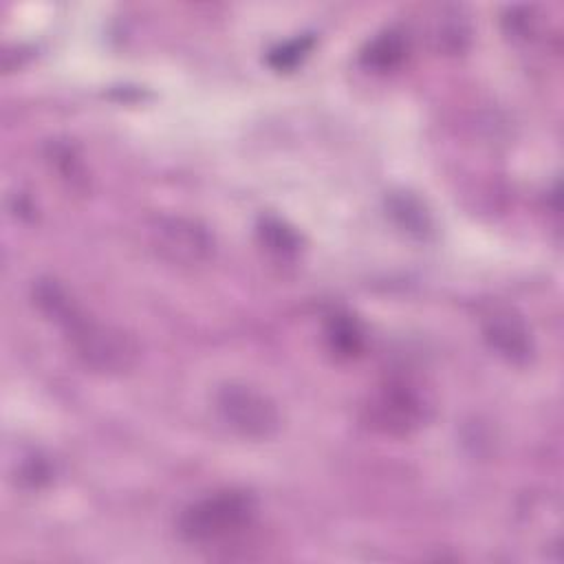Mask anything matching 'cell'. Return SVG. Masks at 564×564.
Returning a JSON list of instances; mask_svg holds the SVG:
<instances>
[{
	"instance_id": "6da1fadb",
	"label": "cell",
	"mask_w": 564,
	"mask_h": 564,
	"mask_svg": "<svg viewBox=\"0 0 564 564\" xmlns=\"http://www.w3.org/2000/svg\"><path fill=\"white\" fill-rule=\"evenodd\" d=\"M55 324L64 328L75 357L93 372L121 375L132 370L139 359V346L126 330L86 315L75 300Z\"/></svg>"
},
{
	"instance_id": "7a4b0ae2",
	"label": "cell",
	"mask_w": 564,
	"mask_h": 564,
	"mask_svg": "<svg viewBox=\"0 0 564 564\" xmlns=\"http://www.w3.org/2000/svg\"><path fill=\"white\" fill-rule=\"evenodd\" d=\"M256 518V500L247 491H216L189 502L176 522L189 544H216L240 535Z\"/></svg>"
},
{
	"instance_id": "3957f363",
	"label": "cell",
	"mask_w": 564,
	"mask_h": 564,
	"mask_svg": "<svg viewBox=\"0 0 564 564\" xmlns=\"http://www.w3.org/2000/svg\"><path fill=\"white\" fill-rule=\"evenodd\" d=\"M216 412L234 434L249 441H267L282 425L275 401L245 383L220 386L216 392Z\"/></svg>"
},
{
	"instance_id": "277c9868",
	"label": "cell",
	"mask_w": 564,
	"mask_h": 564,
	"mask_svg": "<svg viewBox=\"0 0 564 564\" xmlns=\"http://www.w3.org/2000/svg\"><path fill=\"white\" fill-rule=\"evenodd\" d=\"M427 419L430 403L416 388L403 381L386 383L366 405L368 425L392 436H408L425 425Z\"/></svg>"
},
{
	"instance_id": "5b68a950",
	"label": "cell",
	"mask_w": 564,
	"mask_h": 564,
	"mask_svg": "<svg viewBox=\"0 0 564 564\" xmlns=\"http://www.w3.org/2000/svg\"><path fill=\"white\" fill-rule=\"evenodd\" d=\"M150 242L156 253L172 264H200L214 251L212 234L196 220L181 216H159L150 225Z\"/></svg>"
},
{
	"instance_id": "8992f818",
	"label": "cell",
	"mask_w": 564,
	"mask_h": 564,
	"mask_svg": "<svg viewBox=\"0 0 564 564\" xmlns=\"http://www.w3.org/2000/svg\"><path fill=\"white\" fill-rule=\"evenodd\" d=\"M482 333L489 348L511 364H527L533 357L531 333L522 317H518L509 308L494 311L485 319Z\"/></svg>"
},
{
	"instance_id": "52a82bcc",
	"label": "cell",
	"mask_w": 564,
	"mask_h": 564,
	"mask_svg": "<svg viewBox=\"0 0 564 564\" xmlns=\"http://www.w3.org/2000/svg\"><path fill=\"white\" fill-rule=\"evenodd\" d=\"M405 55L408 37L397 29H388L366 44L359 59L372 73H388L394 70L405 59Z\"/></svg>"
},
{
	"instance_id": "ba28073f",
	"label": "cell",
	"mask_w": 564,
	"mask_h": 564,
	"mask_svg": "<svg viewBox=\"0 0 564 564\" xmlns=\"http://www.w3.org/2000/svg\"><path fill=\"white\" fill-rule=\"evenodd\" d=\"M326 341L337 357H357L364 348V330L359 322L346 313H337L326 324Z\"/></svg>"
},
{
	"instance_id": "9c48e42d",
	"label": "cell",
	"mask_w": 564,
	"mask_h": 564,
	"mask_svg": "<svg viewBox=\"0 0 564 564\" xmlns=\"http://www.w3.org/2000/svg\"><path fill=\"white\" fill-rule=\"evenodd\" d=\"M258 236L262 245L280 258H291L300 251V236L278 218H262L258 225Z\"/></svg>"
},
{
	"instance_id": "30bf717a",
	"label": "cell",
	"mask_w": 564,
	"mask_h": 564,
	"mask_svg": "<svg viewBox=\"0 0 564 564\" xmlns=\"http://www.w3.org/2000/svg\"><path fill=\"white\" fill-rule=\"evenodd\" d=\"M313 48V37L311 35H300L293 40H286L284 44H278L275 48L269 51L267 62L275 70H293Z\"/></svg>"
},
{
	"instance_id": "8fae6325",
	"label": "cell",
	"mask_w": 564,
	"mask_h": 564,
	"mask_svg": "<svg viewBox=\"0 0 564 564\" xmlns=\"http://www.w3.org/2000/svg\"><path fill=\"white\" fill-rule=\"evenodd\" d=\"M392 212L401 218V223L412 229V231H419L423 227H427V220H425V212L419 207L416 200L412 198H399L394 205H392Z\"/></svg>"
}]
</instances>
